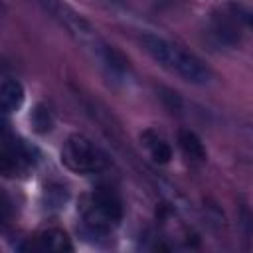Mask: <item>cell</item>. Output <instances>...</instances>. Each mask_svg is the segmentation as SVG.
<instances>
[{"instance_id": "6da1fadb", "label": "cell", "mask_w": 253, "mask_h": 253, "mask_svg": "<svg viewBox=\"0 0 253 253\" xmlns=\"http://www.w3.org/2000/svg\"><path fill=\"white\" fill-rule=\"evenodd\" d=\"M144 49L166 69L178 73L180 77H184L190 83L196 85H206L211 79V71L192 53L180 49L178 45H172L170 42H166L164 38L156 36V34H144L140 38Z\"/></svg>"}, {"instance_id": "7a4b0ae2", "label": "cell", "mask_w": 253, "mask_h": 253, "mask_svg": "<svg viewBox=\"0 0 253 253\" xmlns=\"http://www.w3.org/2000/svg\"><path fill=\"white\" fill-rule=\"evenodd\" d=\"M83 227L89 235L103 237L109 235L123 219V202L113 188L99 186L95 188L81 208Z\"/></svg>"}, {"instance_id": "3957f363", "label": "cell", "mask_w": 253, "mask_h": 253, "mask_svg": "<svg viewBox=\"0 0 253 253\" xmlns=\"http://www.w3.org/2000/svg\"><path fill=\"white\" fill-rule=\"evenodd\" d=\"M61 162L77 174L101 172L107 166L105 152L85 134H71L61 148Z\"/></svg>"}, {"instance_id": "277c9868", "label": "cell", "mask_w": 253, "mask_h": 253, "mask_svg": "<svg viewBox=\"0 0 253 253\" xmlns=\"http://www.w3.org/2000/svg\"><path fill=\"white\" fill-rule=\"evenodd\" d=\"M36 164V152L20 138H10L4 132L2 142V172L6 176H24Z\"/></svg>"}, {"instance_id": "5b68a950", "label": "cell", "mask_w": 253, "mask_h": 253, "mask_svg": "<svg viewBox=\"0 0 253 253\" xmlns=\"http://www.w3.org/2000/svg\"><path fill=\"white\" fill-rule=\"evenodd\" d=\"M43 6L53 14L55 20H59V24L69 30V34H73L77 40L81 42H87V40H97L95 38V30L77 14L73 12L67 4H63L61 0H42Z\"/></svg>"}, {"instance_id": "8992f818", "label": "cell", "mask_w": 253, "mask_h": 253, "mask_svg": "<svg viewBox=\"0 0 253 253\" xmlns=\"http://www.w3.org/2000/svg\"><path fill=\"white\" fill-rule=\"evenodd\" d=\"M30 249L36 251H71L73 245L65 231L61 229H45L36 235V239L30 243Z\"/></svg>"}, {"instance_id": "52a82bcc", "label": "cell", "mask_w": 253, "mask_h": 253, "mask_svg": "<svg viewBox=\"0 0 253 253\" xmlns=\"http://www.w3.org/2000/svg\"><path fill=\"white\" fill-rule=\"evenodd\" d=\"M0 103L4 113H14L22 107L24 103V87L20 81L6 77L0 85Z\"/></svg>"}, {"instance_id": "ba28073f", "label": "cell", "mask_w": 253, "mask_h": 253, "mask_svg": "<svg viewBox=\"0 0 253 253\" xmlns=\"http://www.w3.org/2000/svg\"><path fill=\"white\" fill-rule=\"evenodd\" d=\"M178 144H180L182 152H184L190 160H194V162H206L208 150H206L202 138H200L194 130H190V128H180V130H178Z\"/></svg>"}, {"instance_id": "9c48e42d", "label": "cell", "mask_w": 253, "mask_h": 253, "mask_svg": "<svg viewBox=\"0 0 253 253\" xmlns=\"http://www.w3.org/2000/svg\"><path fill=\"white\" fill-rule=\"evenodd\" d=\"M140 140H142V144L146 146V150L150 152V156H152L154 162H158V164L170 162V158H172V148H170V144H168L158 132H154V130H144V132L140 134Z\"/></svg>"}, {"instance_id": "30bf717a", "label": "cell", "mask_w": 253, "mask_h": 253, "mask_svg": "<svg viewBox=\"0 0 253 253\" xmlns=\"http://www.w3.org/2000/svg\"><path fill=\"white\" fill-rule=\"evenodd\" d=\"M97 53H99V57L103 59V63L109 67V71H113V73H117V75H123V73L128 71V59H126L117 47L103 43Z\"/></svg>"}, {"instance_id": "8fae6325", "label": "cell", "mask_w": 253, "mask_h": 253, "mask_svg": "<svg viewBox=\"0 0 253 253\" xmlns=\"http://www.w3.org/2000/svg\"><path fill=\"white\" fill-rule=\"evenodd\" d=\"M30 123L38 134H47L53 128V115L45 105H36L30 115Z\"/></svg>"}, {"instance_id": "7c38bea8", "label": "cell", "mask_w": 253, "mask_h": 253, "mask_svg": "<svg viewBox=\"0 0 253 253\" xmlns=\"http://www.w3.org/2000/svg\"><path fill=\"white\" fill-rule=\"evenodd\" d=\"M225 10H227L241 26L253 30V10H251V8H247V6L239 4V2H229V4L225 6Z\"/></svg>"}, {"instance_id": "4fadbf2b", "label": "cell", "mask_w": 253, "mask_h": 253, "mask_svg": "<svg viewBox=\"0 0 253 253\" xmlns=\"http://www.w3.org/2000/svg\"><path fill=\"white\" fill-rule=\"evenodd\" d=\"M45 198L53 208H61L67 202V192L65 188H45Z\"/></svg>"}]
</instances>
